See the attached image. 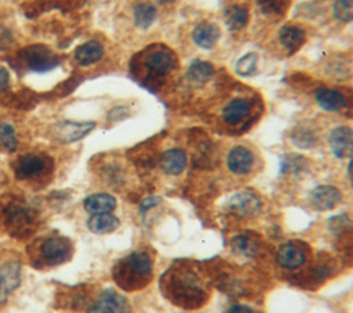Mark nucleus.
<instances>
[{"instance_id": "1", "label": "nucleus", "mask_w": 353, "mask_h": 313, "mask_svg": "<svg viewBox=\"0 0 353 313\" xmlns=\"http://www.w3.org/2000/svg\"><path fill=\"white\" fill-rule=\"evenodd\" d=\"M161 285L164 295L183 309H197L205 305L208 299V290H205L203 280L183 263L170 269L164 274Z\"/></svg>"}, {"instance_id": "2", "label": "nucleus", "mask_w": 353, "mask_h": 313, "mask_svg": "<svg viewBox=\"0 0 353 313\" xmlns=\"http://www.w3.org/2000/svg\"><path fill=\"white\" fill-rule=\"evenodd\" d=\"M152 269L150 256L143 251H135L116 263L113 277L123 290L134 291L145 287L150 281Z\"/></svg>"}, {"instance_id": "3", "label": "nucleus", "mask_w": 353, "mask_h": 313, "mask_svg": "<svg viewBox=\"0 0 353 313\" xmlns=\"http://www.w3.org/2000/svg\"><path fill=\"white\" fill-rule=\"evenodd\" d=\"M138 66L142 77L149 84H154L168 77L176 69L178 58L167 46L152 44L139 55Z\"/></svg>"}, {"instance_id": "4", "label": "nucleus", "mask_w": 353, "mask_h": 313, "mask_svg": "<svg viewBox=\"0 0 353 313\" xmlns=\"http://www.w3.org/2000/svg\"><path fill=\"white\" fill-rule=\"evenodd\" d=\"M19 58L25 68L36 73L48 72L57 68L59 63V57L43 44H33L25 47L19 52Z\"/></svg>"}, {"instance_id": "5", "label": "nucleus", "mask_w": 353, "mask_h": 313, "mask_svg": "<svg viewBox=\"0 0 353 313\" xmlns=\"http://www.w3.org/2000/svg\"><path fill=\"white\" fill-rule=\"evenodd\" d=\"M51 168L52 161L50 157L37 153H26L15 161L14 174L21 181H30L50 172Z\"/></svg>"}, {"instance_id": "6", "label": "nucleus", "mask_w": 353, "mask_h": 313, "mask_svg": "<svg viewBox=\"0 0 353 313\" xmlns=\"http://www.w3.org/2000/svg\"><path fill=\"white\" fill-rule=\"evenodd\" d=\"M72 254V244L66 237L50 236L39 245V258L44 266H57L68 261Z\"/></svg>"}, {"instance_id": "7", "label": "nucleus", "mask_w": 353, "mask_h": 313, "mask_svg": "<svg viewBox=\"0 0 353 313\" xmlns=\"http://www.w3.org/2000/svg\"><path fill=\"white\" fill-rule=\"evenodd\" d=\"M95 127L94 121H61L52 125V138L61 143H72L83 139Z\"/></svg>"}, {"instance_id": "8", "label": "nucleus", "mask_w": 353, "mask_h": 313, "mask_svg": "<svg viewBox=\"0 0 353 313\" xmlns=\"http://www.w3.org/2000/svg\"><path fill=\"white\" fill-rule=\"evenodd\" d=\"M87 313H130V303L114 290H105L88 307Z\"/></svg>"}, {"instance_id": "9", "label": "nucleus", "mask_w": 353, "mask_h": 313, "mask_svg": "<svg viewBox=\"0 0 353 313\" xmlns=\"http://www.w3.org/2000/svg\"><path fill=\"white\" fill-rule=\"evenodd\" d=\"M252 113V102L247 97H234L229 99L222 110V120L232 127H237L243 124Z\"/></svg>"}, {"instance_id": "10", "label": "nucleus", "mask_w": 353, "mask_h": 313, "mask_svg": "<svg viewBox=\"0 0 353 313\" xmlns=\"http://www.w3.org/2000/svg\"><path fill=\"white\" fill-rule=\"evenodd\" d=\"M306 30L298 23H285L277 32V43L287 55H292L306 43Z\"/></svg>"}, {"instance_id": "11", "label": "nucleus", "mask_w": 353, "mask_h": 313, "mask_svg": "<svg viewBox=\"0 0 353 313\" xmlns=\"http://www.w3.org/2000/svg\"><path fill=\"white\" fill-rule=\"evenodd\" d=\"M255 154L243 145L233 146L226 154V167L234 175H247L255 167Z\"/></svg>"}, {"instance_id": "12", "label": "nucleus", "mask_w": 353, "mask_h": 313, "mask_svg": "<svg viewBox=\"0 0 353 313\" xmlns=\"http://www.w3.org/2000/svg\"><path fill=\"white\" fill-rule=\"evenodd\" d=\"M328 146L336 159H350L353 156V130L347 125H338L328 135Z\"/></svg>"}, {"instance_id": "13", "label": "nucleus", "mask_w": 353, "mask_h": 313, "mask_svg": "<svg viewBox=\"0 0 353 313\" xmlns=\"http://www.w3.org/2000/svg\"><path fill=\"white\" fill-rule=\"evenodd\" d=\"M250 6L245 0H232L223 8V19L230 32L244 29L250 22Z\"/></svg>"}, {"instance_id": "14", "label": "nucleus", "mask_w": 353, "mask_h": 313, "mask_svg": "<svg viewBox=\"0 0 353 313\" xmlns=\"http://www.w3.org/2000/svg\"><path fill=\"white\" fill-rule=\"evenodd\" d=\"M342 200V193L332 185H320L309 194V203L314 210L330 211L335 208Z\"/></svg>"}, {"instance_id": "15", "label": "nucleus", "mask_w": 353, "mask_h": 313, "mask_svg": "<svg viewBox=\"0 0 353 313\" xmlns=\"http://www.w3.org/2000/svg\"><path fill=\"white\" fill-rule=\"evenodd\" d=\"M221 39V29L216 23L201 21L192 30V41L203 50H212Z\"/></svg>"}, {"instance_id": "16", "label": "nucleus", "mask_w": 353, "mask_h": 313, "mask_svg": "<svg viewBox=\"0 0 353 313\" xmlns=\"http://www.w3.org/2000/svg\"><path fill=\"white\" fill-rule=\"evenodd\" d=\"M277 263L288 270L301 267L306 261V251L298 243H285L279 247L276 252Z\"/></svg>"}, {"instance_id": "17", "label": "nucleus", "mask_w": 353, "mask_h": 313, "mask_svg": "<svg viewBox=\"0 0 353 313\" xmlns=\"http://www.w3.org/2000/svg\"><path fill=\"white\" fill-rule=\"evenodd\" d=\"M228 207L241 216L254 215L261 210V200L259 197L248 190H243L236 193L228 203Z\"/></svg>"}, {"instance_id": "18", "label": "nucleus", "mask_w": 353, "mask_h": 313, "mask_svg": "<svg viewBox=\"0 0 353 313\" xmlns=\"http://www.w3.org/2000/svg\"><path fill=\"white\" fill-rule=\"evenodd\" d=\"M314 101L325 112H339L346 106V97L341 90L321 87L314 92Z\"/></svg>"}, {"instance_id": "19", "label": "nucleus", "mask_w": 353, "mask_h": 313, "mask_svg": "<svg viewBox=\"0 0 353 313\" xmlns=\"http://www.w3.org/2000/svg\"><path fill=\"white\" fill-rule=\"evenodd\" d=\"M291 4L292 0H255L259 14L273 22L283 19L288 14Z\"/></svg>"}, {"instance_id": "20", "label": "nucleus", "mask_w": 353, "mask_h": 313, "mask_svg": "<svg viewBox=\"0 0 353 313\" xmlns=\"http://www.w3.org/2000/svg\"><path fill=\"white\" fill-rule=\"evenodd\" d=\"M188 163L186 153L179 148L167 149L160 157V167L168 175H179L185 170Z\"/></svg>"}, {"instance_id": "21", "label": "nucleus", "mask_w": 353, "mask_h": 313, "mask_svg": "<svg viewBox=\"0 0 353 313\" xmlns=\"http://www.w3.org/2000/svg\"><path fill=\"white\" fill-rule=\"evenodd\" d=\"M188 81L193 85H203L215 76V68L211 62L203 59H194L185 73Z\"/></svg>"}, {"instance_id": "22", "label": "nucleus", "mask_w": 353, "mask_h": 313, "mask_svg": "<svg viewBox=\"0 0 353 313\" xmlns=\"http://www.w3.org/2000/svg\"><path fill=\"white\" fill-rule=\"evenodd\" d=\"M103 54H105L103 46L97 40H91L80 44L74 50L73 55L77 63H80L81 66H88V65L97 63L103 57Z\"/></svg>"}, {"instance_id": "23", "label": "nucleus", "mask_w": 353, "mask_h": 313, "mask_svg": "<svg viewBox=\"0 0 353 313\" xmlns=\"http://www.w3.org/2000/svg\"><path fill=\"white\" fill-rule=\"evenodd\" d=\"M84 210L92 215L112 212L116 208V199L108 193H94L84 199Z\"/></svg>"}, {"instance_id": "24", "label": "nucleus", "mask_w": 353, "mask_h": 313, "mask_svg": "<svg viewBox=\"0 0 353 313\" xmlns=\"http://www.w3.org/2000/svg\"><path fill=\"white\" fill-rule=\"evenodd\" d=\"M157 14V7L149 0H141L132 8L134 23L141 29L150 28L154 23Z\"/></svg>"}, {"instance_id": "25", "label": "nucleus", "mask_w": 353, "mask_h": 313, "mask_svg": "<svg viewBox=\"0 0 353 313\" xmlns=\"http://www.w3.org/2000/svg\"><path fill=\"white\" fill-rule=\"evenodd\" d=\"M120 225V221L116 215H113L112 212H106V214H97L92 215L88 221H87V226L88 229L95 233V234H106V233H112L113 230H116Z\"/></svg>"}, {"instance_id": "26", "label": "nucleus", "mask_w": 353, "mask_h": 313, "mask_svg": "<svg viewBox=\"0 0 353 313\" xmlns=\"http://www.w3.org/2000/svg\"><path fill=\"white\" fill-rule=\"evenodd\" d=\"M21 281L19 265L15 262H8L0 267V294L7 295L14 288L18 287Z\"/></svg>"}, {"instance_id": "27", "label": "nucleus", "mask_w": 353, "mask_h": 313, "mask_svg": "<svg viewBox=\"0 0 353 313\" xmlns=\"http://www.w3.org/2000/svg\"><path fill=\"white\" fill-rule=\"evenodd\" d=\"M8 223L14 228H28L33 221V214L26 207L12 205L7 211Z\"/></svg>"}, {"instance_id": "28", "label": "nucleus", "mask_w": 353, "mask_h": 313, "mask_svg": "<svg viewBox=\"0 0 353 313\" xmlns=\"http://www.w3.org/2000/svg\"><path fill=\"white\" fill-rule=\"evenodd\" d=\"M18 148V139L15 128L8 123H0V150L6 153L15 152Z\"/></svg>"}, {"instance_id": "29", "label": "nucleus", "mask_w": 353, "mask_h": 313, "mask_svg": "<svg viewBox=\"0 0 353 313\" xmlns=\"http://www.w3.org/2000/svg\"><path fill=\"white\" fill-rule=\"evenodd\" d=\"M258 54L256 52H247L236 62V73L241 77L254 76L258 70Z\"/></svg>"}, {"instance_id": "30", "label": "nucleus", "mask_w": 353, "mask_h": 313, "mask_svg": "<svg viewBox=\"0 0 353 313\" xmlns=\"http://www.w3.org/2000/svg\"><path fill=\"white\" fill-rule=\"evenodd\" d=\"M331 11L335 21L341 23L353 22V0H335Z\"/></svg>"}, {"instance_id": "31", "label": "nucleus", "mask_w": 353, "mask_h": 313, "mask_svg": "<svg viewBox=\"0 0 353 313\" xmlns=\"http://www.w3.org/2000/svg\"><path fill=\"white\" fill-rule=\"evenodd\" d=\"M232 248L244 256H251L254 255L256 247L255 243L248 237V236H236L232 240Z\"/></svg>"}, {"instance_id": "32", "label": "nucleus", "mask_w": 353, "mask_h": 313, "mask_svg": "<svg viewBox=\"0 0 353 313\" xmlns=\"http://www.w3.org/2000/svg\"><path fill=\"white\" fill-rule=\"evenodd\" d=\"M292 141H294V143H295L296 146L306 149V148L313 146V143H314V137H313L307 130H301V131H298L296 134H294Z\"/></svg>"}, {"instance_id": "33", "label": "nucleus", "mask_w": 353, "mask_h": 313, "mask_svg": "<svg viewBox=\"0 0 353 313\" xmlns=\"http://www.w3.org/2000/svg\"><path fill=\"white\" fill-rule=\"evenodd\" d=\"M10 83H11L10 72L0 65V92L7 91L10 88Z\"/></svg>"}, {"instance_id": "34", "label": "nucleus", "mask_w": 353, "mask_h": 313, "mask_svg": "<svg viewBox=\"0 0 353 313\" xmlns=\"http://www.w3.org/2000/svg\"><path fill=\"white\" fill-rule=\"evenodd\" d=\"M225 313H254V310L250 306H247V305L234 303Z\"/></svg>"}, {"instance_id": "35", "label": "nucleus", "mask_w": 353, "mask_h": 313, "mask_svg": "<svg viewBox=\"0 0 353 313\" xmlns=\"http://www.w3.org/2000/svg\"><path fill=\"white\" fill-rule=\"evenodd\" d=\"M159 201H160L159 197H148V199H145V200L141 203V211H142V212L148 211L149 208L154 207Z\"/></svg>"}, {"instance_id": "36", "label": "nucleus", "mask_w": 353, "mask_h": 313, "mask_svg": "<svg viewBox=\"0 0 353 313\" xmlns=\"http://www.w3.org/2000/svg\"><path fill=\"white\" fill-rule=\"evenodd\" d=\"M347 172H349V178H350V182H352V185H353V160H352V161H350V164H349Z\"/></svg>"}, {"instance_id": "37", "label": "nucleus", "mask_w": 353, "mask_h": 313, "mask_svg": "<svg viewBox=\"0 0 353 313\" xmlns=\"http://www.w3.org/2000/svg\"><path fill=\"white\" fill-rule=\"evenodd\" d=\"M154 1L159 3V4H161V6H170V4L175 3V0H154Z\"/></svg>"}]
</instances>
